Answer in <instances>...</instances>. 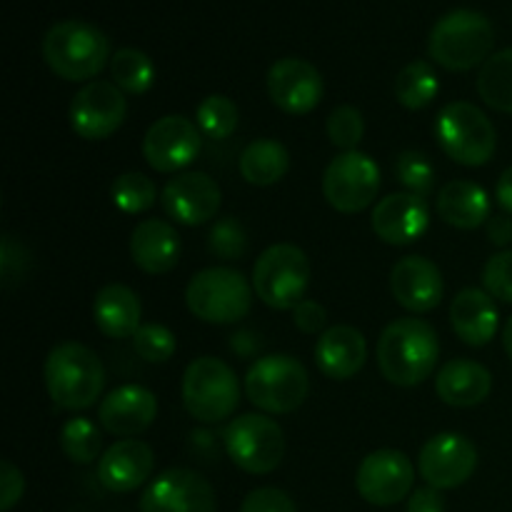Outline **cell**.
Segmentation results:
<instances>
[{"label": "cell", "mask_w": 512, "mask_h": 512, "mask_svg": "<svg viewBox=\"0 0 512 512\" xmlns=\"http://www.w3.org/2000/svg\"><path fill=\"white\" fill-rule=\"evenodd\" d=\"M440 340L433 325L420 318L393 320L378 338V368L388 383L415 388L435 373Z\"/></svg>", "instance_id": "6da1fadb"}, {"label": "cell", "mask_w": 512, "mask_h": 512, "mask_svg": "<svg viewBox=\"0 0 512 512\" xmlns=\"http://www.w3.org/2000/svg\"><path fill=\"white\" fill-rule=\"evenodd\" d=\"M45 388L63 410H85L95 405L105 388V368L88 345L65 340L45 358Z\"/></svg>", "instance_id": "7a4b0ae2"}, {"label": "cell", "mask_w": 512, "mask_h": 512, "mask_svg": "<svg viewBox=\"0 0 512 512\" xmlns=\"http://www.w3.org/2000/svg\"><path fill=\"white\" fill-rule=\"evenodd\" d=\"M40 50L48 68L68 83H90L110 60L108 35L85 20L55 23Z\"/></svg>", "instance_id": "3957f363"}, {"label": "cell", "mask_w": 512, "mask_h": 512, "mask_svg": "<svg viewBox=\"0 0 512 512\" xmlns=\"http://www.w3.org/2000/svg\"><path fill=\"white\" fill-rule=\"evenodd\" d=\"M495 30L488 15L478 10L458 8L438 20L430 30L428 53L440 68L450 73H465L493 55Z\"/></svg>", "instance_id": "277c9868"}, {"label": "cell", "mask_w": 512, "mask_h": 512, "mask_svg": "<svg viewBox=\"0 0 512 512\" xmlns=\"http://www.w3.org/2000/svg\"><path fill=\"white\" fill-rule=\"evenodd\" d=\"M245 395L268 415L295 413L308 400L310 378L298 358L285 353L263 355L245 375Z\"/></svg>", "instance_id": "5b68a950"}, {"label": "cell", "mask_w": 512, "mask_h": 512, "mask_svg": "<svg viewBox=\"0 0 512 512\" xmlns=\"http://www.w3.org/2000/svg\"><path fill=\"white\" fill-rule=\"evenodd\" d=\"M240 403V383L225 360L203 355L185 368L183 405L193 420L218 425L233 418Z\"/></svg>", "instance_id": "8992f818"}, {"label": "cell", "mask_w": 512, "mask_h": 512, "mask_svg": "<svg viewBox=\"0 0 512 512\" xmlns=\"http://www.w3.org/2000/svg\"><path fill=\"white\" fill-rule=\"evenodd\" d=\"M435 138L440 150L465 168L490 163L498 150V133L488 115L473 103L455 100L435 118Z\"/></svg>", "instance_id": "52a82bcc"}, {"label": "cell", "mask_w": 512, "mask_h": 512, "mask_svg": "<svg viewBox=\"0 0 512 512\" xmlns=\"http://www.w3.org/2000/svg\"><path fill=\"white\" fill-rule=\"evenodd\" d=\"M253 293V283L238 270L205 268L190 278L185 305L203 323L233 325L250 313Z\"/></svg>", "instance_id": "ba28073f"}, {"label": "cell", "mask_w": 512, "mask_h": 512, "mask_svg": "<svg viewBox=\"0 0 512 512\" xmlns=\"http://www.w3.org/2000/svg\"><path fill=\"white\" fill-rule=\"evenodd\" d=\"M310 285L308 255L290 243L270 245L253 265V290L268 308L295 310Z\"/></svg>", "instance_id": "9c48e42d"}, {"label": "cell", "mask_w": 512, "mask_h": 512, "mask_svg": "<svg viewBox=\"0 0 512 512\" xmlns=\"http://www.w3.org/2000/svg\"><path fill=\"white\" fill-rule=\"evenodd\" d=\"M223 445L235 468L250 475H268L283 463L285 433L268 415L245 413L230 420Z\"/></svg>", "instance_id": "30bf717a"}, {"label": "cell", "mask_w": 512, "mask_h": 512, "mask_svg": "<svg viewBox=\"0 0 512 512\" xmlns=\"http://www.w3.org/2000/svg\"><path fill=\"white\" fill-rule=\"evenodd\" d=\"M380 168L370 155L360 150L338 153L323 173V195L338 213L355 215L375 203L380 193Z\"/></svg>", "instance_id": "8fae6325"}, {"label": "cell", "mask_w": 512, "mask_h": 512, "mask_svg": "<svg viewBox=\"0 0 512 512\" xmlns=\"http://www.w3.org/2000/svg\"><path fill=\"white\" fill-rule=\"evenodd\" d=\"M415 483V465L403 450L380 448L365 455L355 473V490L365 503L390 508L410 498Z\"/></svg>", "instance_id": "7c38bea8"}, {"label": "cell", "mask_w": 512, "mask_h": 512, "mask_svg": "<svg viewBox=\"0 0 512 512\" xmlns=\"http://www.w3.org/2000/svg\"><path fill=\"white\" fill-rule=\"evenodd\" d=\"M128 113L125 93L110 80H90L70 103V125L83 140H105L120 130Z\"/></svg>", "instance_id": "4fadbf2b"}, {"label": "cell", "mask_w": 512, "mask_h": 512, "mask_svg": "<svg viewBox=\"0 0 512 512\" xmlns=\"http://www.w3.org/2000/svg\"><path fill=\"white\" fill-rule=\"evenodd\" d=\"M478 468V448L460 433L433 435L420 448V478L435 490H455L468 483Z\"/></svg>", "instance_id": "5bb4252c"}, {"label": "cell", "mask_w": 512, "mask_h": 512, "mask_svg": "<svg viewBox=\"0 0 512 512\" xmlns=\"http://www.w3.org/2000/svg\"><path fill=\"white\" fill-rule=\"evenodd\" d=\"M140 512H218V498L200 473L170 468L143 490Z\"/></svg>", "instance_id": "9a60e30c"}, {"label": "cell", "mask_w": 512, "mask_h": 512, "mask_svg": "<svg viewBox=\"0 0 512 512\" xmlns=\"http://www.w3.org/2000/svg\"><path fill=\"white\" fill-rule=\"evenodd\" d=\"M198 123L188 120L185 115H165L155 120L143 138V155L145 163L158 173H180L188 168L200 153Z\"/></svg>", "instance_id": "2e32d148"}, {"label": "cell", "mask_w": 512, "mask_h": 512, "mask_svg": "<svg viewBox=\"0 0 512 512\" xmlns=\"http://www.w3.org/2000/svg\"><path fill=\"white\" fill-rule=\"evenodd\" d=\"M160 205L175 223L198 228L220 213L223 190L208 173H178L165 183Z\"/></svg>", "instance_id": "e0dca14e"}, {"label": "cell", "mask_w": 512, "mask_h": 512, "mask_svg": "<svg viewBox=\"0 0 512 512\" xmlns=\"http://www.w3.org/2000/svg\"><path fill=\"white\" fill-rule=\"evenodd\" d=\"M268 95L275 108L288 115H308L325 93L323 75L303 58H280L268 70Z\"/></svg>", "instance_id": "ac0fdd59"}, {"label": "cell", "mask_w": 512, "mask_h": 512, "mask_svg": "<svg viewBox=\"0 0 512 512\" xmlns=\"http://www.w3.org/2000/svg\"><path fill=\"white\" fill-rule=\"evenodd\" d=\"M158 418V398L143 385H120L100 400L98 420L115 438H135Z\"/></svg>", "instance_id": "d6986e66"}, {"label": "cell", "mask_w": 512, "mask_h": 512, "mask_svg": "<svg viewBox=\"0 0 512 512\" xmlns=\"http://www.w3.org/2000/svg\"><path fill=\"white\" fill-rule=\"evenodd\" d=\"M373 233L388 245H410L425 235L430 210L425 198L413 193H393L380 200L370 215Z\"/></svg>", "instance_id": "ffe728a7"}, {"label": "cell", "mask_w": 512, "mask_h": 512, "mask_svg": "<svg viewBox=\"0 0 512 512\" xmlns=\"http://www.w3.org/2000/svg\"><path fill=\"white\" fill-rule=\"evenodd\" d=\"M155 468V455L145 440L123 438L105 448L98 460V480L110 493H133L148 483Z\"/></svg>", "instance_id": "44dd1931"}, {"label": "cell", "mask_w": 512, "mask_h": 512, "mask_svg": "<svg viewBox=\"0 0 512 512\" xmlns=\"http://www.w3.org/2000/svg\"><path fill=\"white\" fill-rule=\"evenodd\" d=\"M390 290H393L395 300L410 313H430L443 300V273L433 260L423 258V255H408L393 265Z\"/></svg>", "instance_id": "7402d4cb"}, {"label": "cell", "mask_w": 512, "mask_h": 512, "mask_svg": "<svg viewBox=\"0 0 512 512\" xmlns=\"http://www.w3.org/2000/svg\"><path fill=\"white\" fill-rule=\"evenodd\" d=\"M450 325L470 348H483L498 335L500 315L488 290L463 288L450 303Z\"/></svg>", "instance_id": "603a6c76"}, {"label": "cell", "mask_w": 512, "mask_h": 512, "mask_svg": "<svg viewBox=\"0 0 512 512\" xmlns=\"http://www.w3.org/2000/svg\"><path fill=\"white\" fill-rule=\"evenodd\" d=\"M368 360L365 335L353 325H333L315 345V363L330 380H350L363 370Z\"/></svg>", "instance_id": "cb8c5ba5"}, {"label": "cell", "mask_w": 512, "mask_h": 512, "mask_svg": "<svg viewBox=\"0 0 512 512\" xmlns=\"http://www.w3.org/2000/svg\"><path fill=\"white\" fill-rule=\"evenodd\" d=\"M180 250L178 230L160 218L140 220L130 235V258L148 275L170 273L178 265Z\"/></svg>", "instance_id": "d4e9b609"}, {"label": "cell", "mask_w": 512, "mask_h": 512, "mask_svg": "<svg viewBox=\"0 0 512 512\" xmlns=\"http://www.w3.org/2000/svg\"><path fill=\"white\" fill-rule=\"evenodd\" d=\"M493 390V375L485 365L468 358H455L440 368L435 393L450 408H475Z\"/></svg>", "instance_id": "484cf974"}, {"label": "cell", "mask_w": 512, "mask_h": 512, "mask_svg": "<svg viewBox=\"0 0 512 512\" xmlns=\"http://www.w3.org/2000/svg\"><path fill=\"white\" fill-rule=\"evenodd\" d=\"M93 318L105 338L125 340L138 333L143 305L140 298L123 283H110L98 290L93 303Z\"/></svg>", "instance_id": "4316f807"}, {"label": "cell", "mask_w": 512, "mask_h": 512, "mask_svg": "<svg viewBox=\"0 0 512 512\" xmlns=\"http://www.w3.org/2000/svg\"><path fill=\"white\" fill-rule=\"evenodd\" d=\"M438 213L458 230H478L490 220V198L473 180H450L438 193Z\"/></svg>", "instance_id": "83f0119b"}, {"label": "cell", "mask_w": 512, "mask_h": 512, "mask_svg": "<svg viewBox=\"0 0 512 512\" xmlns=\"http://www.w3.org/2000/svg\"><path fill=\"white\" fill-rule=\"evenodd\" d=\"M290 168V153L280 140L258 138L240 153V175L255 188H270L280 183Z\"/></svg>", "instance_id": "f1b7e54d"}, {"label": "cell", "mask_w": 512, "mask_h": 512, "mask_svg": "<svg viewBox=\"0 0 512 512\" xmlns=\"http://www.w3.org/2000/svg\"><path fill=\"white\" fill-rule=\"evenodd\" d=\"M475 88L485 105L498 113L512 115V48L498 50L480 65Z\"/></svg>", "instance_id": "f546056e"}, {"label": "cell", "mask_w": 512, "mask_h": 512, "mask_svg": "<svg viewBox=\"0 0 512 512\" xmlns=\"http://www.w3.org/2000/svg\"><path fill=\"white\" fill-rule=\"evenodd\" d=\"M440 80L428 60H413L395 78V98L403 108L423 110L438 98Z\"/></svg>", "instance_id": "4dcf8cb0"}, {"label": "cell", "mask_w": 512, "mask_h": 512, "mask_svg": "<svg viewBox=\"0 0 512 512\" xmlns=\"http://www.w3.org/2000/svg\"><path fill=\"white\" fill-rule=\"evenodd\" d=\"M110 78L123 93L143 95L155 83V65L143 50L120 48L110 58Z\"/></svg>", "instance_id": "1f68e13d"}, {"label": "cell", "mask_w": 512, "mask_h": 512, "mask_svg": "<svg viewBox=\"0 0 512 512\" xmlns=\"http://www.w3.org/2000/svg\"><path fill=\"white\" fill-rule=\"evenodd\" d=\"M60 450L75 465H90L103 458L100 428L88 418H70L60 428Z\"/></svg>", "instance_id": "d6a6232c"}, {"label": "cell", "mask_w": 512, "mask_h": 512, "mask_svg": "<svg viewBox=\"0 0 512 512\" xmlns=\"http://www.w3.org/2000/svg\"><path fill=\"white\" fill-rule=\"evenodd\" d=\"M195 123L205 138L225 140L238 130L240 110L228 95H208L195 110Z\"/></svg>", "instance_id": "836d02e7"}, {"label": "cell", "mask_w": 512, "mask_h": 512, "mask_svg": "<svg viewBox=\"0 0 512 512\" xmlns=\"http://www.w3.org/2000/svg\"><path fill=\"white\" fill-rule=\"evenodd\" d=\"M110 198L115 208L128 215H140L150 210L158 200V188L153 180L143 173H123L110 185Z\"/></svg>", "instance_id": "e575fe53"}, {"label": "cell", "mask_w": 512, "mask_h": 512, "mask_svg": "<svg viewBox=\"0 0 512 512\" xmlns=\"http://www.w3.org/2000/svg\"><path fill=\"white\" fill-rule=\"evenodd\" d=\"M395 175L408 193L420 195V198H428L435 190V168L428 155L420 153V150L400 153L398 163H395Z\"/></svg>", "instance_id": "d590c367"}, {"label": "cell", "mask_w": 512, "mask_h": 512, "mask_svg": "<svg viewBox=\"0 0 512 512\" xmlns=\"http://www.w3.org/2000/svg\"><path fill=\"white\" fill-rule=\"evenodd\" d=\"M325 130H328V138L340 153H350V150H358L360 140L365 135V120L363 113L353 105H338L333 113L328 115V123H325Z\"/></svg>", "instance_id": "8d00e7d4"}, {"label": "cell", "mask_w": 512, "mask_h": 512, "mask_svg": "<svg viewBox=\"0 0 512 512\" xmlns=\"http://www.w3.org/2000/svg\"><path fill=\"white\" fill-rule=\"evenodd\" d=\"M208 250L220 260H243L248 253V230L235 218H220L210 228Z\"/></svg>", "instance_id": "74e56055"}, {"label": "cell", "mask_w": 512, "mask_h": 512, "mask_svg": "<svg viewBox=\"0 0 512 512\" xmlns=\"http://www.w3.org/2000/svg\"><path fill=\"white\" fill-rule=\"evenodd\" d=\"M130 340H133V348L140 355V360L153 365L168 363L175 355V348H178L173 330L158 323H143Z\"/></svg>", "instance_id": "f35d334b"}, {"label": "cell", "mask_w": 512, "mask_h": 512, "mask_svg": "<svg viewBox=\"0 0 512 512\" xmlns=\"http://www.w3.org/2000/svg\"><path fill=\"white\" fill-rule=\"evenodd\" d=\"M483 288L493 298L512 303V248L500 250L485 263L483 268Z\"/></svg>", "instance_id": "ab89813d"}, {"label": "cell", "mask_w": 512, "mask_h": 512, "mask_svg": "<svg viewBox=\"0 0 512 512\" xmlns=\"http://www.w3.org/2000/svg\"><path fill=\"white\" fill-rule=\"evenodd\" d=\"M240 512H298L295 500L280 488H258L240 503Z\"/></svg>", "instance_id": "60d3db41"}, {"label": "cell", "mask_w": 512, "mask_h": 512, "mask_svg": "<svg viewBox=\"0 0 512 512\" xmlns=\"http://www.w3.org/2000/svg\"><path fill=\"white\" fill-rule=\"evenodd\" d=\"M25 493V478L10 460L0 463V510L10 512Z\"/></svg>", "instance_id": "b9f144b4"}, {"label": "cell", "mask_w": 512, "mask_h": 512, "mask_svg": "<svg viewBox=\"0 0 512 512\" xmlns=\"http://www.w3.org/2000/svg\"><path fill=\"white\" fill-rule=\"evenodd\" d=\"M293 323L300 333L305 335H323L325 333V323H328V313L320 303L315 300L305 298L298 308L293 310Z\"/></svg>", "instance_id": "7bdbcfd3"}, {"label": "cell", "mask_w": 512, "mask_h": 512, "mask_svg": "<svg viewBox=\"0 0 512 512\" xmlns=\"http://www.w3.org/2000/svg\"><path fill=\"white\" fill-rule=\"evenodd\" d=\"M408 512H445L443 490H435L430 485L413 490L408 498Z\"/></svg>", "instance_id": "ee69618b"}, {"label": "cell", "mask_w": 512, "mask_h": 512, "mask_svg": "<svg viewBox=\"0 0 512 512\" xmlns=\"http://www.w3.org/2000/svg\"><path fill=\"white\" fill-rule=\"evenodd\" d=\"M488 238L490 243L498 245V248H505V245L512 243V215H490L488 223Z\"/></svg>", "instance_id": "f6af8a7d"}, {"label": "cell", "mask_w": 512, "mask_h": 512, "mask_svg": "<svg viewBox=\"0 0 512 512\" xmlns=\"http://www.w3.org/2000/svg\"><path fill=\"white\" fill-rule=\"evenodd\" d=\"M230 345H233V350L238 355L250 358V355H255L260 348H263V340H260L255 333H250V330H240V333H235L233 338H230Z\"/></svg>", "instance_id": "bcb514c9"}, {"label": "cell", "mask_w": 512, "mask_h": 512, "mask_svg": "<svg viewBox=\"0 0 512 512\" xmlns=\"http://www.w3.org/2000/svg\"><path fill=\"white\" fill-rule=\"evenodd\" d=\"M495 198H498V205L505 210V213L512 215V165L500 175L498 188H495Z\"/></svg>", "instance_id": "7dc6e473"}, {"label": "cell", "mask_w": 512, "mask_h": 512, "mask_svg": "<svg viewBox=\"0 0 512 512\" xmlns=\"http://www.w3.org/2000/svg\"><path fill=\"white\" fill-rule=\"evenodd\" d=\"M503 345H505V353H508V358L512 363V315H510L508 323H505V328H503Z\"/></svg>", "instance_id": "c3c4849f"}]
</instances>
